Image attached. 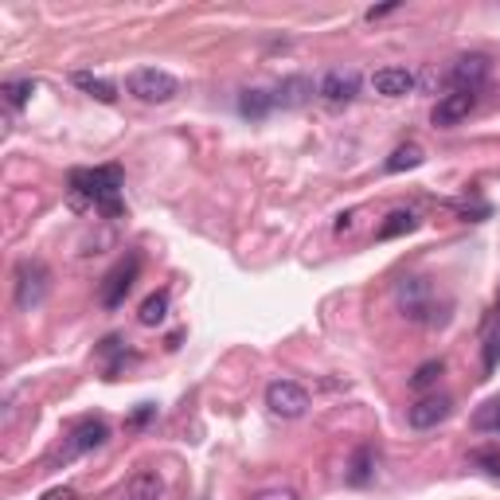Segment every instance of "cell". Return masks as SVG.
Masks as SVG:
<instances>
[{"instance_id": "cell-27", "label": "cell", "mask_w": 500, "mask_h": 500, "mask_svg": "<svg viewBox=\"0 0 500 500\" xmlns=\"http://www.w3.org/2000/svg\"><path fill=\"white\" fill-rule=\"evenodd\" d=\"M149 418H157V406H137V411L134 414H129V426H134V430H137V426H145L149 422Z\"/></svg>"}, {"instance_id": "cell-5", "label": "cell", "mask_w": 500, "mask_h": 500, "mask_svg": "<svg viewBox=\"0 0 500 500\" xmlns=\"http://www.w3.org/2000/svg\"><path fill=\"white\" fill-rule=\"evenodd\" d=\"M51 290V270L39 258H28L16 266V309H36Z\"/></svg>"}, {"instance_id": "cell-14", "label": "cell", "mask_w": 500, "mask_h": 500, "mask_svg": "<svg viewBox=\"0 0 500 500\" xmlns=\"http://www.w3.org/2000/svg\"><path fill=\"white\" fill-rule=\"evenodd\" d=\"M411 231H418V216H414V211H391V216L380 223L375 239L391 242V239H403V234H411Z\"/></svg>"}, {"instance_id": "cell-7", "label": "cell", "mask_w": 500, "mask_h": 500, "mask_svg": "<svg viewBox=\"0 0 500 500\" xmlns=\"http://www.w3.org/2000/svg\"><path fill=\"white\" fill-rule=\"evenodd\" d=\"M266 406H270V414H278V418H301L309 411V391L293 380H274L266 387Z\"/></svg>"}, {"instance_id": "cell-3", "label": "cell", "mask_w": 500, "mask_h": 500, "mask_svg": "<svg viewBox=\"0 0 500 500\" xmlns=\"http://www.w3.org/2000/svg\"><path fill=\"white\" fill-rule=\"evenodd\" d=\"M395 301H399L403 317L422 321V324L438 321V313H434L438 293H434V285L426 282V278H403L399 285H395Z\"/></svg>"}, {"instance_id": "cell-13", "label": "cell", "mask_w": 500, "mask_h": 500, "mask_svg": "<svg viewBox=\"0 0 500 500\" xmlns=\"http://www.w3.org/2000/svg\"><path fill=\"white\" fill-rule=\"evenodd\" d=\"M372 86H375V94H383V98H406L418 86V78L406 67H383L372 75Z\"/></svg>"}, {"instance_id": "cell-4", "label": "cell", "mask_w": 500, "mask_h": 500, "mask_svg": "<svg viewBox=\"0 0 500 500\" xmlns=\"http://www.w3.org/2000/svg\"><path fill=\"white\" fill-rule=\"evenodd\" d=\"M110 438V426L102 422V418H83V422L75 426V430L67 434V442L59 446L55 454H51V465H59V462H70V457H78V454H90V450H98L102 442Z\"/></svg>"}, {"instance_id": "cell-22", "label": "cell", "mask_w": 500, "mask_h": 500, "mask_svg": "<svg viewBox=\"0 0 500 500\" xmlns=\"http://www.w3.org/2000/svg\"><path fill=\"white\" fill-rule=\"evenodd\" d=\"M32 94H36V78H16V83H4V102H8V106H24Z\"/></svg>"}, {"instance_id": "cell-1", "label": "cell", "mask_w": 500, "mask_h": 500, "mask_svg": "<svg viewBox=\"0 0 500 500\" xmlns=\"http://www.w3.org/2000/svg\"><path fill=\"white\" fill-rule=\"evenodd\" d=\"M121 184H126V176H121L118 165L75 168V172H70V188H75V196L90 200L106 219H118L121 211H126V208H121Z\"/></svg>"}, {"instance_id": "cell-6", "label": "cell", "mask_w": 500, "mask_h": 500, "mask_svg": "<svg viewBox=\"0 0 500 500\" xmlns=\"http://www.w3.org/2000/svg\"><path fill=\"white\" fill-rule=\"evenodd\" d=\"M137 274H141V254H129V258H121L118 266L106 274V282H102V290H98V301L106 305V309H118V305L126 301V293L134 290Z\"/></svg>"}, {"instance_id": "cell-21", "label": "cell", "mask_w": 500, "mask_h": 500, "mask_svg": "<svg viewBox=\"0 0 500 500\" xmlns=\"http://www.w3.org/2000/svg\"><path fill=\"white\" fill-rule=\"evenodd\" d=\"M442 372H446V360H426L411 375V387H414V391H426V387H434L438 380H442Z\"/></svg>"}, {"instance_id": "cell-29", "label": "cell", "mask_w": 500, "mask_h": 500, "mask_svg": "<svg viewBox=\"0 0 500 500\" xmlns=\"http://www.w3.org/2000/svg\"><path fill=\"white\" fill-rule=\"evenodd\" d=\"M352 219H356V216H352V211H344V216H340V219H336V234H344V231H352Z\"/></svg>"}, {"instance_id": "cell-24", "label": "cell", "mask_w": 500, "mask_h": 500, "mask_svg": "<svg viewBox=\"0 0 500 500\" xmlns=\"http://www.w3.org/2000/svg\"><path fill=\"white\" fill-rule=\"evenodd\" d=\"M473 465H481L488 477H500V450H473Z\"/></svg>"}, {"instance_id": "cell-23", "label": "cell", "mask_w": 500, "mask_h": 500, "mask_svg": "<svg viewBox=\"0 0 500 500\" xmlns=\"http://www.w3.org/2000/svg\"><path fill=\"white\" fill-rule=\"evenodd\" d=\"M367 481H372V450L360 446L356 462H352V473H348V485H367Z\"/></svg>"}, {"instance_id": "cell-9", "label": "cell", "mask_w": 500, "mask_h": 500, "mask_svg": "<svg viewBox=\"0 0 500 500\" xmlns=\"http://www.w3.org/2000/svg\"><path fill=\"white\" fill-rule=\"evenodd\" d=\"M473 106H477L473 90H450V94L438 98V106H434L430 118H434V126L450 129V126H457V121H465L469 114H473Z\"/></svg>"}, {"instance_id": "cell-11", "label": "cell", "mask_w": 500, "mask_h": 500, "mask_svg": "<svg viewBox=\"0 0 500 500\" xmlns=\"http://www.w3.org/2000/svg\"><path fill=\"white\" fill-rule=\"evenodd\" d=\"M317 94L324 102H332V106H344V102H352L360 94V75L356 70H329L317 83Z\"/></svg>"}, {"instance_id": "cell-15", "label": "cell", "mask_w": 500, "mask_h": 500, "mask_svg": "<svg viewBox=\"0 0 500 500\" xmlns=\"http://www.w3.org/2000/svg\"><path fill=\"white\" fill-rule=\"evenodd\" d=\"M274 110V90H242V98H239V114L242 118H266Z\"/></svg>"}, {"instance_id": "cell-2", "label": "cell", "mask_w": 500, "mask_h": 500, "mask_svg": "<svg viewBox=\"0 0 500 500\" xmlns=\"http://www.w3.org/2000/svg\"><path fill=\"white\" fill-rule=\"evenodd\" d=\"M126 90L134 94L137 102H149V106H160V102H172L176 98L180 83L160 67H137L134 75L126 78Z\"/></svg>"}, {"instance_id": "cell-18", "label": "cell", "mask_w": 500, "mask_h": 500, "mask_svg": "<svg viewBox=\"0 0 500 500\" xmlns=\"http://www.w3.org/2000/svg\"><path fill=\"white\" fill-rule=\"evenodd\" d=\"M165 313H168V293H165V290H157V293H149V298L141 301L137 321L145 324V329H157V324L165 321Z\"/></svg>"}, {"instance_id": "cell-17", "label": "cell", "mask_w": 500, "mask_h": 500, "mask_svg": "<svg viewBox=\"0 0 500 500\" xmlns=\"http://www.w3.org/2000/svg\"><path fill=\"white\" fill-rule=\"evenodd\" d=\"M160 493H165V485H160V477L152 473V469H141L134 481H129V488H126L129 500H160Z\"/></svg>"}, {"instance_id": "cell-16", "label": "cell", "mask_w": 500, "mask_h": 500, "mask_svg": "<svg viewBox=\"0 0 500 500\" xmlns=\"http://www.w3.org/2000/svg\"><path fill=\"white\" fill-rule=\"evenodd\" d=\"M75 86L78 90H86L90 98H98V102H118V86L114 83H106V78H98V75H90V70H75Z\"/></svg>"}, {"instance_id": "cell-26", "label": "cell", "mask_w": 500, "mask_h": 500, "mask_svg": "<svg viewBox=\"0 0 500 500\" xmlns=\"http://www.w3.org/2000/svg\"><path fill=\"white\" fill-rule=\"evenodd\" d=\"M250 500H298L293 488H262V493H254Z\"/></svg>"}, {"instance_id": "cell-30", "label": "cell", "mask_w": 500, "mask_h": 500, "mask_svg": "<svg viewBox=\"0 0 500 500\" xmlns=\"http://www.w3.org/2000/svg\"><path fill=\"white\" fill-rule=\"evenodd\" d=\"M395 8H399V4H380V8H372V12H367V20H380V16H391V12H395Z\"/></svg>"}, {"instance_id": "cell-28", "label": "cell", "mask_w": 500, "mask_h": 500, "mask_svg": "<svg viewBox=\"0 0 500 500\" xmlns=\"http://www.w3.org/2000/svg\"><path fill=\"white\" fill-rule=\"evenodd\" d=\"M39 500H78V493H75L70 485H55V488H47V493L39 496Z\"/></svg>"}, {"instance_id": "cell-10", "label": "cell", "mask_w": 500, "mask_h": 500, "mask_svg": "<svg viewBox=\"0 0 500 500\" xmlns=\"http://www.w3.org/2000/svg\"><path fill=\"white\" fill-rule=\"evenodd\" d=\"M454 411V403L446 399V395H426V399H418L411 411H406V422L414 426V430H434L438 422H446Z\"/></svg>"}, {"instance_id": "cell-20", "label": "cell", "mask_w": 500, "mask_h": 500, "mask_svg": "<svg viewBox=\"0 0 500 500\" xmlns=\"http://www.w3.org/2000/svg\"><path fill=\"white\" fill-rule=\"evenodd\" d=\"M473 430H481V434H500V395H496V399H488L485 406H477Z\"/></svg>"}, {"instance_id": "cell-19", "label": "cell", "mask_w": 500, "mask_h": 500, "mask_svg": "<svg viewBox=\"0 0 500 500\" xmlns=\"http://www.w3.org/2000/svg\"><path fill=\"white\" fill-rule=\"evenodd\" d=\"M426 160V152L422 145H414V141H406V145H399L387 157V172H406V168H418Z\"/></svg>"}, {"instance_id": "cell-8", "label": "cell", "mask_w": 500, "mask_h": 500, "mask_svg": "<svg viewBox=\"0 0 500 500\" xmlns=\"http://www.w3.org/2000/svg\"><path fill=\"white\" fill-rule=\"evenodd\" d=\"M488 75H493V63H488V55H457L454 67H450V86L454 90H481L488 83Z\"/></svg>"}, {"instance_id": "cell-25", "label": "cell", "mask_w": 500, "mask_h": 500, "mask_svg": "<svg viewBox=\"0 0 500 500\" xmlns=\"http://www.w3.org/2000/svg\"><path fill=\"white\" fill-rule=\"evenodd\" d=\"M496 364H500V329L485 340V372H496Z\"/></svg>"}, {"instance_id": "cell-12", "label": "cell", "mask_w": 500, "mask_h": 500, "mask_svg": "<svg viewBox=\"0 0 500 500\" xmlns=\"http://www.w3.org/2000/svg\"><path fill=\"white\" fill-rule=\"evenodd\" d=\"M313 94H317V83H313L309 75H290V78H282L278 86H274V106H282V110H298L305 106Z\"/></svg>"}]
</instances>
